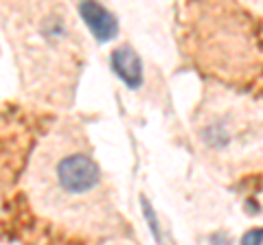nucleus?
I'll return each mask as SVG.
<instances>
[{"instance_id":"obj_1","label":"nucleus","mask_w":263,"mask_h":245,"mask_svg":"<svg viewBox=\"0 0 263 245\" xmlns=\"http://www.w3.org/2000/svg\"><path fill=\"white\" fill-rule=\"evenodd\" d=\"M57 177H60V184L66 191L84 193L99 182V169L86 156H68L57 167Z\"/></svg>"},{"instance_id":"obj_2","label":"nucleus","mask_w":263,"mask_h":245,"mask_svg":"<svg viewBox=\"0 0 263 245\" xmlns=\"http://www.w3.org/2000/svg\"><path fill=\"white\" fill-rule=\"evenodd\" d=\"M79 15L84 18V22L90 27L92 35L99 39V42H108L117 35L119 31V22L117 18L105 9V7L97 5V3H81L79 5Z\"/></svg>"},{"instance_id":"obj_3","label":"nucleus","mask_w":263,"mask_h":245,"mask_svg":"<svg viewBox=\"0 0 263 245\" xmlns=\"http://www.w3.org/2000/svg\"><path fill=\"white\" fill-rule=\"evenodd\" d=\"M112 70L125 81V86L138 88L143 84V64L129 46H121L112 53Z\"/></svg>"},{"instance_id":"obj_4","label":"nucleus","mask_w":263,"mask_h":245,"mask_svg":"<svg viewBox=\"0 0 263 245\" xmlns=\"http://www.w3.org/2000/svg\"><path fill=\"white\" fill-rule=\"evenodd\" d=\"M241 245H263V228L246 232L243 239H241Z\"/></svg>"}]
</instances>
